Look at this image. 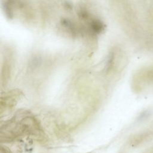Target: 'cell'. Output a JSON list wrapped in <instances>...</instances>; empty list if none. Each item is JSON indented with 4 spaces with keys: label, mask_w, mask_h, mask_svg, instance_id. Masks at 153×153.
Masks as SVG:
<instances>
[{
    "label": "cell",
    "mask_w": 153,
    "mask_h": 153,
    "mask_svg": "<svg viewBox=\"0 0 153 153\" xmlns=\"http://www.w3.org/2000/svg\"><path fill=\"white\" fill-rule=\"evenodd\" d=\"M22 93L19 90H15L5 93L2 95L1 98V112L5 111L7 109H11L17 103Z\"/></svg>",
    "instance_id": "1"
},
{
    "label": "cell",
    "mask_w": 153,
    "mask_h": 153,
    "mask_svg": "<svg viewBox=\"0 0 153 153\" xmlns=\"http://www.w3.org/2000/svg\"><path fill=\"white\" fill-rule=\"evenodd\" d=\"M90 28L94 33H99L103 30L105 25L99 20H93L90 22Z\"/></svg>",
    "instance_id": "2"
},
{
    "label": "cell",
    "mask_w": 153,
    "mask_h": 153,
    "mask_svg": "<svg viewBox=\"0 0 153 153\" xmlns=\"http://www.w3.org/2000/svg\"><path fill=\"white\" fill-rule=\"evenodd\" d=\"M62 23L71 32H72L73 33H76V26L71 21H70L69 20H67V19H63L62 21Z\"/></svg>",
    "instance_id": "3"
},
{
    "label": "cell",
    "mask_w": 153,
    "mask_h": 153,
    "mask_svg": "<svg viewBox=\"0 0 153 153\" xmlns=\"http://www.w3.org/2000/svg\"><path fill=\"white\" fill-rule=\"evenodd\" d=\"M1 153H11L10 150L7 148V147H3L2 146H1Z\"/></svg>",
    "instance_id": "4"
}]
</instances>
